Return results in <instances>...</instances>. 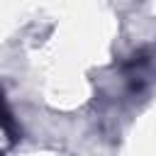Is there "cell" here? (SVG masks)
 <instances>
[{
  "mask_svg": "<svg viewBox=\"0 0 156 156\" xmlns=\"http://www.w3.org/2000/svg\"><path fill=\"white\" fill-rule=\"evenodd\" d=\"M0 127L10 134V139L15 141L17 139V129H15V119H12V115H10V110H7V105H5V100H2V93H0Z\"/></svg>",
  "mask_w": 156,
  "mask_h": 156,
  "instance_id": "obj_1",
  "label": "cell"
},
{
  "mask_svg": "<svg viewBox=\"0 0 156 156\" xmlns=\"http://www.w3.org/2000/svg\"><path fill=\"white\" fill-rule=\"evenodd\" d=\"M0 156H2V154H0Z\"/></svg>",
  "mask_w": 156,
  "mask_h": 156,
  "instance_id": "obj_2",
  "label": "cell"
}]
</instances>
